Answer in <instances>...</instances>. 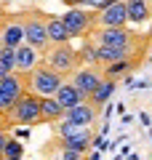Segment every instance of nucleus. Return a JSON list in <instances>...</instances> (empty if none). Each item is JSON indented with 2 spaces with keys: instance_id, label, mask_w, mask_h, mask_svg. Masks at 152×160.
I'll use <instances>...</instances> for the list:
<instances>
[{
  "instance_id": "1",
  "label": "nucleus",
  "mask_w": 152,
  "mask_h": 160,
  "mask_svg": "<svg viewBox=\"0 0 152 160\" xmlns=\"http://www.w3.org/2000/svg\"><path fill=\"white\" fill-rule=\"evenodd\" d=\"M27 86H29V93H35L38 99H53L59 93V88L64 86V80L62 75H56L45 64H40L38 69H32L27 75Z\"/></svg>"
},
{
  "instance_id": "2",
  "label": "nucleus",
  "mask_w": 152,
  "mask_h": 160,
  "mask_svg": "<svg viewBox=\"0 0 152 160\" xmlns=\"http://www.w3.org/2000/svg\"><path fill=\"white\" fill-rule=\"evenodd\" d=\"M141 40L139 35H131L128 29H99L96 32V46L99 48H115V51H141Z\"/></svg>"
},
{
  "instance_id": "3",
  "label": "nucleus",
  "mask_w": 152,
  "mask_h": 160,
  "mask_svg": "<svg viewBox=\"0 0 152 160\" xmlns=\"http://www.w3.org/2000/svg\"><path fill=\"white\" fill-rule=\"evenodd\" d=\"M24 75L13 72L11 78L0 80V115H11L16 102L24 96Z\"/></svg>"
},
{
  "instance_id": "4",
  "label": "nucleus",
  "mask_w": 152,
  "mask_h": 160,
  "mask_svg": "<svg viewBox=\"0 0 152 160\" xmlns=\"http://www.w3.org/2000/svg\"><path fill=\"white\" fill-rule=\"evenodd\" d=\"M78 59L80 56L69 46H56L45 53V67L53 69L56 75H69V72H78Z\"/></svg>"
},
{
  "instance_id": "5",
  "label": "nucleus",
  "mask_w": 152,
  "mask_h": 160,
  "mask_svg": "<svg viewBox=\"0 0 152 160\" xmlns=\"http://www.w3.org/2000/svg\"><path fill=\"white\" fill-rule=\"evenodd\" d=\"M24 27V43H27L29 48H35L38 53H43L45 48L51 46V40H48V29H45V19L40 16H27L22 22Z\"/></svg>"
},
{
  "instance_id": "6",
  "label": "nucleus",
  "mask_w": 152,
  "mask_h": 160,
  "mask_svg": "<svg viewBox=\"0 0 152 160\" xmlns=\"http://www.w3.org/2000/svg\"><path fill=\"white\" fill-rule=\"evenodd\" d=\"M13 123H22V126H29V123H38L40 120V99L35 93H24L16 102L13 112L8 115Z\"/></svg>"
},
{
  "instance_id": "7",
  "label": "nucleus",
  "mask_w": 152,
  "mask_h": 160,
  "mask_svg": "<svg viewBox=\"0 0 152 160\" xmlns=\"http://www.w3.org/2000/svg\"><path fill=\"white\" fill-rule=\"evenodd\" d=\"M94 22L99 24L101 29H125L128 8H125V3H112L107 11H101L99 16H94Z\"/></svg>"
},
{
  "instance_id": "8",
  "label": "nucleus",
  "mask_w": 152,
  "mask_h": 160,
  "mask_svg": "<svg viewBox=\"0 0 152 160\" xmlns=\"http://www.w3.org/2000/svg\"><path fill=\"white\" fill-rule=\"evenodd\" d=\"M62 22H64V27H67L69 38H80V35H88L91 32L94 16H88V13L78 6V8H69V11L62 16Z\"/></svg>"
},
{
  "instance_id": "9",
  "label": "nucleus",
  "mask_w": 152,
  "mask_h": 160,
  "mask_svg": "<svg viewBox=\"0 0 152 160\" xmlns=\"http://www.w3.org/2000/svg\"><path fill=\"white\" fill-rule=\"evenodd\" d=\"M101 75L96 72V69H78V72H75V78H72V86L78 88V93L80 96L85 99V102H88L91 99V93L96 91V88H99V83H101Z\"/></svg>"
},
{
  "instance_id": "10",
  "label": "nucleus",
  "mask_w": 152,
  "mask_h": 160,
  "mask_svg": "<svg viewBox=\"0 0 152 160\" xmlns=\"http://www.w3.org/2000/svg\"><path fill=\"white\" fill-rule=\"evenodd\" d=\"M96 115H99V109H96L91 102H83V104H78V107L67 109V112H64V120L78 123V126H83V128H88V123H94Z\"/></svg>"
},
{
  "instance_id": "11",
  "label": "nucleus",
  "mask_w": 152,
  "mask_h": 160,
  "mask_svg": "<svg viewBox=\"0 0 152 160\" xmlns=\"http://www.w3.org/2000/svg\"><path fill=\"white\" fill-rule=\"evenodd\" d=\"M38 62H40V53L35 51V48H29L27 43L16 48V72L19 75H29L32 69H38L40 67Z\"/></svg>"
},
{
  "instance_id": "12",
  "label": "nucleus",
  "mask_w": 152,
  "mask_h": 160,
  "mask_svg": "<svg viewBox=\"0 0 152 160\" xmlns=\"http://www.w3.org/2000/svg\"><path fill=\"white\" fill-rule=\"evenodd\" d=\"M45 29H48V40L53 46H67L69 32H67V27H64L62 16H48L45 19Z\"/></svg>"
},
{
  "instance_id": "13",
  "label": "nucleus",
  "mask_w": 152,
  "mask_h": 160,
  "mask_svg": "<svg viewBox=\"0 0 152 160\" xmlns=\"http://www.w3.org/2000/svg\"><path fill=\"white\" fill-rule=\"evenodd\" d=\"M0 38H3V43H6V48H13V51H16L19 46H24V27H22V22H8L6 27H3V32H0Z\"/></svg>"
},
{
  "instance_id": "14",
  "label": "nucleus",
  "mask_w": 152,
  "mask_h": 160,
  "mask_svg": "<svg viewBox=\"0 0 152 160\" xmlns=\"http://www.w3.org/2000/svg\"><path fill=\"white\" fill-rule=\"evenodd\" d=\"M125 8H128V22L134 24H144L152 16V3H144V0H131L125 3Z\"/></svg>"
},
{
  "instance_id": "15",
  "label": "nucleus",
  "mask_w": 152,
  "mask_h": 160,
  "mask_svg": "<svg viewBox=\"0 0 152 160\" xmlns=\"http://www.w3.org/2000/svg\"><path fill=\"white\" fill-rule=\"evenodd\" d=\"M53 99H56V102H59V104H62V107H64V112L85 102V99H83V96H80V93H78V88H75L72 83H64V86L59 88V93H56V96H53Z\"/></svg>"
},
{
  "instance_id": "16",
  "label": "nucleus",
  "mask_w": 152,
  "mask_h": 160,
  "mask_svg": "<svg viewBox=\"0 0 152 160\" xmlns=\"http://www.w3.org/2000/svg\"><path fill=\"white\" fill-rule=\"evenodd\" d=\"M115 88H118V83H115V80H109V78H104V80L99 83V88H96V91L91 93V99H88V102L94 104L96 109H99L101 104H107V102H109V96L115 93Z\"/></svg>"
},
{
  "instance_id": "17",
  "label": "nucleus",
  "mask_w": 152,
  "mask_h": 160,
  "mask_svg": "<svg viewBox=\"0 0 152 160\" xmlns=\"http://www.w3.org/2000/svg\"><path fill=\"white\" fill-rule=\"evenodd\" d=\"M94 144V136H91V131L85 128L83 133H78V136H72V139H62V149H69V152H80L83 155L85 149Z\"/></svg>"
},
{
  "instance_id": "18",
  "label": "nucleus",
  "mask_w": 152,
  "mask_h": 160,
  "mask_svg": "<svg viewBox=\"0 0 152 160\" xmlns=\"http://www.w3.org/2000/svg\"><path fill=\"white\" fill-rule=\"evenodd\" d=\"M40 120H64V107L56 102V99H40Z\"/></svg>"
},
{
  "instance_id": "19",
  "label": "nucleus",
  "mask_w": 152,
  "mask_h": 160,
  "mask_svg": "<svg viewBox=\"0 0 152 160\" xmlns=\"http://www.w3.org/2000/svg\"><path fill=\"white\" fill-rule=\"evenodd\" d=\"M22 155H24V147L16 139H8L6 147H3V160H22Z\"/></svg>"
},
{
  "instance_id": "20",
  "label": "nucleus",
  "mask_w": 152,
  "mask_h": 160,
  "mask_svg": "<svg viewBox=\"0 0 152 160\" xmlns=\"http://www.w3.org/2000/svg\"><path fill=\"white\" fill-rule=\"evenodd\" d=\"M83 131H85L83 126L69 123V120H62V123H59V136L62 139H72V136H78V133H83Z\"/></svg>"
},
{
  "instance_id": "21",
  "label": "nucleus",
  "mask_w": 152,
  "mask_h": 160,
  "mask_svg": "<svg viewBox=\"0 0 152 160\" xmlns=\"http://www.w3.org/2000/svg\"><path fill=\"white\" fill-rule=\"evenodd\" d=\"M131 67H134V62H118V64H109V67H104V78L115 80L118 75H125Z\"/></svg>"
},
{
  "instance_id": "22",
  "label": "nucleus",
  "mask_w": 152,
  "mask_h": 160,
  "mask_svg": "<svg viewBox=\"0 0 152 160\" xmlns=\"http://www.w3.org/2000/svg\"><path fill=\"white\" fill-rule=\"evenodd\" d=\"M0 67L16 72V51L13 48H3V53H0Z\"/></svg>"
},
{
  "instance_id": "23",
  "label": "nucleus",
  "mask_w": 152,
  "mask_h": 160,
  "mask_svg": "<svg viewBox=\"0 0 152 160\" xmlns=\"http://www.w3.org/2000/svg\"><path fill=\"white\" fill-rule=\"evenodd\" d=\"M62 160H83L80 152H69V149H62Z\"/></svg>"
},
{
  "instance_id": "24",
  "label": "nucleus",
  "mask_w": 152,
  "mask_h": 160,
  "mask_svg": "<svg viewBox=\"0 0 152 160\" xmlns=\"http://www.w3.org/2000/svg\"><path fill=\"white\" fill-rule=\"evenodd\" d=\"M6 142H8V136H6V131H0V155H3V147H6Z\"/></svg>"
},
{
  "instance_id": "25",
  "label": "nucleus",
  "mask_w": 152,
  "mask_h": 160,
  "mask_svg": "<svg viewBox=\"0 0 152 160\" xmlns=\"http://www.w3.org/2000/svg\"><path fill=\"white\" fill-rule=\"evenodd\" d=\"M139 120L144 123V126H149V115H147V112H141V115H139Z\"/></svg>"
},
{
  "instance_id": "26",
  "label": "nucleus",
  "mask_w": 152,
  "mask_h": 160,
  "mask_svg": "<svg viewBox=\"0 0 152 160\" xmlns=\"http://www.w3.org/2000/svg\"><path fill=\"white\" fill-rule=\"evenodd\" d=\"M3 48H6V43H3V38H0V53H3Z\"/></svg>"
},
{
  "instance_id": "27",
  "label": "nucleus",
  "mask_w": 152,
  "mask_h": 160,
  "mask_svg": "<svg viewBox=\"0 0 152 160\" xmlns=\"http://www.w3.org/2000/svg\"><path fill=\"white\" fill-rule=\"evenodd\" d=\"M0 19H3V6H0Z\"/></svg>"
},
{
  "instance_id": "28",
  "label": "nucleus",
  "mask_w": 152,
  "mask_h": 160,
  "mask_svg": "<svg viewBox=\"0 0 152 160\" xmlns=\"http://www.w3.org/2000/svg\"><path fill=\"white\" fill-rule=\"evenodd\" d=\"M149 139H152V128H149Z\"/></svg>"
},
{
  "instance_id": "29",
  "label": "nucleus",
  "mask_w": 152,
  "mask_h": 160,
  "mask_svg": "<svg viewBox=\"0 0 152 160\" xmlns=\"http://www.w3.org/2000/svg\"><path fill=\"white\" fill-rule=\"evenodd\" d=\"M0 160H3V155H0Z\"/></svg>"
},
{
  "instance_id": "30",
  "label": "nucleus",
  "mask_w": 152,
  "mask_h": 160,
  "mask_svg": "<svg viewBox=\"0 0 152 160\" xmlns=\"http://www.w3.org/2000/svg\"><path fill=\"white\" fill-rule=\"evenodd\" d=\"M149 59H152V53H149Z\"/></svg>"
}]
</instances>
